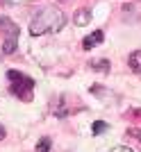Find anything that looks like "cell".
Returning a JSON list of instances; mask_svg holds the SVG:
<instances>
[{"instance_id": "cell-1", "label": "cell", "mask_w": 141, "mask_h": 152, "mask_svg": "<svg viewBox=\"0 0 141 152\" xmlns=\"http://www.w3.org/2000/svg\"><path fill=\"white\" fill-rule=\"evenodd\" d=\"M64 25H66V16L57 7H41L30 20V34L41 37V34H48V32H59Z\"/></svg>"}, {"instance_id": "cell-2", "label": "cell", "mask_w": 141, "mask_h": 152, "mask_svg": "<svg viewBox=\"0 0 141 152\" xmlns=\"http://www.w3.org/2000/svg\"><path fill=\"white\" fill-rule=\"evenodd\" d=\"M7 77H9V82H12V93L18 95L21 100L30 102L32 100V89H34V82L30 80L27 75H23V73H18V70H9L7 73Z\"/></svg>"}, {"instance_id": "cell-3", "label": "cell", "mask_w": 141, "mask_h": 152, "mask_svg": "<svg viewBox=\"0 0 141 152\" xmlns=\"http://www.w3.org/2000/svg\"><path fill=\"white\" fill-rule=\"evenodd\" d=\"M0 30L5 32V41H2V52L5 55H14L16 52V43H18L21 27L14 23L9 16H0Z\"/></svg>"}, {"instance_id": "cell-4", "label": "cell", "mask_w": 141, "mask_h": 152, "mask_svg": "<svg viewBox=\"0 0 141 152\" xmlns=\"http://www.w3.org/2000/svg\"><path fill=\"white\" fill-rule=\"evenodd\" d=\"M103 39H105V32H103V30H96L93 34L84 37L82 48H84V50H91V48H96V45H100V43H103Z\"/></svg>"}, {"instance_id": "cell-5", "label": "cell", "mask_w": 141, "mask_h": 152, "mask_svg": "<svg viewBox=\"0 0 141 152\" xmlns=\"http://www.w3.org/2000/svg\"><path fill=\"white\" fill-rule=\"evenodd\" d=\"M89 20H91V12H89V9H77V12H75V25L77 27L89 25Z\"/></svg>"}, {"instance_id": "cell-6", "label": "cell", "mask_w": 141, "mask_h": 152, "mask_svg": "<svg viewBox=\"0 0 141 152\" xmlns=\"http://www.w3.org/2000/svg\"><path fill=\"white\" fill-rule=\"evenodd\" d=\"M128 64H130V68L134 70V73H139V75H141V50L132 52V55L128 57Z\"/></svg>"}, {"instance_id": "cell-7", "label": "cell", "mask_w": 141, "mask_h": 152, "mask_svg": "<svg viewBox=\"0 0 141 152\" xmlns=\"http://www.w3.org/2000/svg\"><path fill=\"white\" fill-rule=\"evenodd\" d=\"M89 66L93 70H100V73H107V70H109V61H107V59H93Z\"/></svg>"}, {"instance_id": "cell-8", "label": "cell", "mask_w": 141, "mask_h": 152, "mask_svg": "<svg viewBox=\"0 0 141 152\" xmlns=\"http://www.w3.org/2000/svg\"><path fill=\"white\" fill-rule=\"evenodd\" d=\"M50 148H52V141L48 139V136L39 139V143H37V152H50Z\"/></svg>"}, {"instance_id": "cell-9", "label": "cell", "mask_w": 141, "mask_h": 152, "mask_svg": "<svg viewBox=\"0 0 141 152\" xmlns=\"http://www.w3.org/2000/svg\"><path fill=\"white\" fill-rule=\"evenodd\" d=\"M91 132H93V136H98V134L107 132V123L105 121H96L93 125H91Z\"/></svg>"}, {"instance_id": "cell-10", "label": "cell", "mask_w": 141, "mask_h": 152, "mask_svg": "<svg viewBox=\"0 0 141 152\" xmlns=\"http://www.w3.org/2000/svg\"><path fill=\"white\" fill-rule=\"evenodd\" d=\"M130 136V139H137V141H141V129H137V127H130L128 132H125Z\"/></svg>"}, {"instance_id": "cell-11", "label": "cell", "mask_w": 141, "mask_h": 152, "mask_svg": "<svg viewBox=\"0 0 141 152\" xmlns=\"http://www.w3.org/2000/svg\"><path fill=\"white\" fill-rule=\"evenodd\" d=\"M112 152H132V150H130V148H125V145H121V148H114Z\"/></svg>"}, {"instance_id": "cell-12", "label": "cell", "mask_w": 141, "mask_h": 152, "mask_svg": "<svg viewBox=\"0 0 141 152\" xmlns=\"http://www.w3.org/2000/svg\"><path fill=\"white\" fill-rule=\"evenodd\" d=\"M5 134H7V132H5V127H2V125H0V141H2V139H5Z\"/></svg>"}]
</instances>
